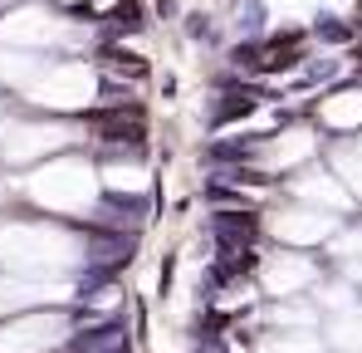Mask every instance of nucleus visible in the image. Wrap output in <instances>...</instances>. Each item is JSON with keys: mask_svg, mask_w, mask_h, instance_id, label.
I'll use <instances>...</instances> for the list:
<instances>
[{"mask_svg": "<svg viewBox=\"0 0 362 353\" xmlns=\"http://www.w3.org/2000/svg\"><path fill=\"white\" fill-rule=\"evenodd\" d=\"M147 30V10L137 0H122L113 15H103V40H127V35H142Z\"/></svg>", "mask_w": 362, "mask_h": 353, "instance_id": "nucleus-5", "label": "nucleus"}, {"mask_svg": "<svg viewBox=\"0 0 362 353\" xmlns=\"http://www.w3.org/2000/svg\"><path fill=\"white\" fill-rule=\"evenodd\" d=\"M98 69H103L108 79H122V84H137V79H147V59L132 55L122 40H103V50H98Z\"/></svg>", "mask_w": 362, "mask_h": 353, "instance_id": "nucleus-3", "label": "nucleus"}, {"mask_svg": "<svg viewBox=\"0 0 362 353\" xmlns=\"http://www.w3.org/2000/svg\"><path fill=\"white\" fill-rule=\"evenodd\" d=\"M318 40L323 45H353L358 40V25H348V20H338V15H318Z\"/></svg>", "mask_w": 362, "mask_h": 353, "instance_id": "nucleus-7", "label": "nucleus"}, {"mask_svg": "<svg viewBox=\"0 0 362 353\" xmlns=\"http://www.w3.org/2000/svg\"><path fill=\"white\" fill-rule=\"evenodd\" d=\"M186 35H191V40H211V45H221V35H216V25H211L206 10H191V15H186Z\"/></svg>", "mask_w": 362, "mask_h": 353, "instance_id": "nucleus-8", "label": "nucleus"}, {"mask_svg": "<svg viewBox=\"0 0 362 353\" xmlns=\"http://www.w3.org/2000/svg\"><path fill=\"white\" fill-rule=\"evenodd\" d=\"M122 319H108V324H93V329H83V334H74L64 353H122Z\"/></svg>", "mask_w": 362, "mask_h": 353, "instance_id": "nucleus-4", "label": "nucleus"}, {"mask_svg": "<svg viewBox=\"0 0 362 353\" xmlns=\"http://www.w3.org/2000/svg\"><path fill=\"white\" fill-rule=\"evenodd\" d=\"M259 216L250 206H226L211 216V235H216V250H235V245H259Z\"/></svg>", "mask_w": 362, "mask_h": 353, "instance_id": "nucleus-1", "label": "nucleus"}, {"mask_svg": "<svg viewBox=\"0 0 362 353\" xmlns=\"http://www.w3.org/2000/svg\"><path fill=\"white\" fill-rule=\"evenodd\" d=\"M172 270H177V255L162 260V290H172Z\"/></svg>", "mask_w": 362, "mask_h": 353, "instance_id": "nucleus-10", "label": "nucleus"}, {"mask_svg": "<svg viewBox=\"0 0 362 353\" xmlns=\"http://www.w3.org/2000/svg\"><path fill=\"white\" fill-rule=\"evenodd\" d=\"M201 191H206V201H211L216 211H226V206H250V196H240V191H235V181H226L221 172L206 176V186H201Z\"/></svg>", "mask_w": 362, "mask_h": 353, "instance_id": "nucleus-6", "label": "nucleus"}, {"mask_svg": "<svg viewBox=\"0 0 362 353\" xmlns=\"http://www.w3.org/2000/svg\"><path fill=\"white\" fill-rule=\"evenodd\" d=\"M157 15H162V20H172V15H177V0H157Z\"/></svg>", "mask_w": 362, "mask_h": 353, "instance_id": "nucleus-11", "label": "nucleus"}, {"mask_svg": "<svg viewBox=\"0 0 362 353\" xmlns=\"http://www.w3.org/2000/svg\"><path fill=\"white\" fill-rule=\"evenodd\" d=\"M274 94L264 89V84H250L245 79L240 89H226V99H216V108H211V128H230V123H240V118H250L259 103H269Z\"/></svg>", "mask_w": 362, "mask_h": 353, "instance_id": "nucleus-2", "label": "nucleus"}, {"mask_svg": "<svg viewBox=\"0 0 362 353\" xmlns=\"http://www.w3.org/2000/svg\"><path fill=\"white\" fill-rule=\"evenodd\" d=\"M240 30H245V35H255V30H259V35H264V5H259V0H245Z\"/></svg>", "mask_w": 362, "mask_h": 353, "instance_id": "nucleus-9", "label": "nucleus"}, {"mask_svg": "<svg viewBox=\"0 0 362 353\" xmlns=\"http://www.w3.org/2000/svg\"><path fill=\"white\" fill-rule=\"evenodd\" d=\"M122 353H127V349H122Z\"/></svg>", "mask_w": 362, "mask_h": 353, "instance_id": "nucleus-12", "label": "nucleus"}]
</instances>
